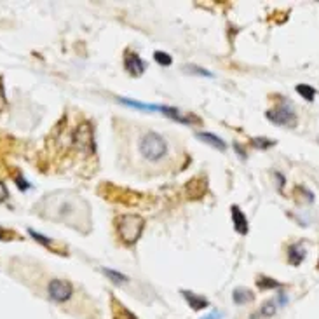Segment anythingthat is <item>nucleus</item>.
<instances>
[{
    "instance_id": "nucleus-1",
    "label": "nucleus",
    "mask_w": 319,
    "mask_h": 319,
    "mask_svg": "<svg viewBox=\"0 0 319 319\" xmlns=\"http://www.w3.org/2000/svg\"><path fill=\"white\" fill-rule=\"evenodd\" d=\"M115 228L119 239L126 246H131L141 237L145 228V218L140 214H120L115 218Z\"/></svg>"
},
{
    "instance_id": "nucleus-2",
    "label": "nucleus",
    "mask_w": 319,
    "mask_h": 319,
    "mask_svg": "<svg viewBox=\"0 0 319 319\" xmlns=\"http://www.w3.org/2000/svg\"><path fill=\"white\" fill-rule=\"evenodd\" d=\"M138 148H140L141 157L147 159V161H152V162L161 161V159L168 154V143H166L164 138H162L159 133H155V131L145 133L143 136H141Z\"/></svg>"
},
{
    "instance_id": "nucleus-3",
    "label": "nucleus",
    "mask_w": 319,
    "mask_h": 319,
    "mask_svg": "<svg viewBox=\"0 0 319 319\" xmlns=\"http://www.w3.org/2000/svg\"><path fill=\"white\" fill-rule=\"evenodd\" d=\"M265 117L276 126L288 127V129H293L298 124V117L290 103H281V105H276L274 108L267 110Z\"/></svg>"
},
{
    "instance_id": "nucleus-4",
    "label": "nucleus",
    "mask_w": 319,
    "mask_h": 319,
    "mask_svg": "<svg viewBox=\"0 0 319 319\" xmlns=\"http://www.w3.org/2000/svg\"><path fill=\"white\" fill-rule=\"evenodd\" d=\"M74 143L77 148H81L86 154H93L95 152V138H93V129L88 122L81 124L79 129L74 133Z\"/></svg>"
},
{
    "instance_id": "nucleus-5",
    "label": "nucleus",
    "mask_w": 319,
    "mask_h": 319,
    "mask_svg": "<svg viewBox=\"0 0 319 319\" xmlns=\"http://www.w3.org/2000/svg\"><path fill=\"white\" fill-rule=\"evenodd\" d=\"M47 293L54 302H67L74 293V288H72V284L68 281L53 279L49 283V286H47Z\"/></svg>"
},
{
    "instance_id": "nucleus-6",
    "label": "nucleus",
    "mask_w": 319,
    "mask_h": 319,
    "mask_svg": "<svg viewBox=\"0 0 319 319\" xmlns=\"http://www.w3.org/2000/svg\"><path fill=\"white\" fill-rule=\"evenodd\" d=\"M124 68H126L127 74L133 75V77H140V75H143L145 70H147V65H145V61L141 60L136 53L126 51V54H124Z\"/></svg>"
},
{
    "instance_id": "nucleus-7",
    "label": "nucleus",
    "mask_w": 319,
    "mask_h": 319,
    "mask_svg": "<svg viewBox=\"0 0 319 319\" xmlns=\"http://www.w3.org/2000/svg\"><path fill=\"white\" fill-rule=\"evenodd\" d=\"M159 112L164 113L166 117L173 120H178L182 124H201V119H197L196 115H187L182 113L178 108H173V106H166V105H159Z\"/></svg>"
},
{
    "instance_id": "nucleus-8",
    "label": "nucleus",
    "mask_w": 319,
    "mask_h": 319,
    "mask_svg": "<svg viewBox=\"0 0 319 319\" xmlns=\"http://www.w3.org/2000/svg\"><path fill=\"white\" fill-rule=\"evenodd\" d=\"M230 213H232V223H234L235 232H237V234H241V235L248 234V220H246V214L241 211V208L232 206Z\"/></svg>"
},
{
    "instance_id": "nucleus-9",
    "label": "nucleus",
    "mask_w": 319,
    "mask_h": 319,
    "mask_svg": "<svg viewBox=\"0 0 319 319\" xmlns=\"http://www.w3.org/2000/svg\"><path fill=\"white\" fill-rule=\"evenodd\" d=\"M74 213H77V206H75L74 203H70V201H61L56 211V218L58 220L67 221V223H72L70 216H75Z\"/></svg>"
},
{
    "instance_id": "nucleus-10",
    "label": "nucleus",
    "mask_w": 319,
    "mask_h": 319,
    "mask_svg": "<svg viewBox=\"0 0 319 319\" xmlns=\"http://www.w3.org/2000/svg\"><path fill=\"white\" fill-rule=\"evenodd\" d=\"M305 255H307V251H305L302 242L291 244L290 248H288V260H290L291 265H300V263L304 262Z\"/></svg>"
},
{
    "instance_id": "nucleus-11",
    "label": "nucleus",
    "mask_w": 319,
    "mask_h": 319,
    "mask_svg": "<svg viewBox=\"0 0 319 319\" xmlns=\"http://www.w3.org/2000/svg\"><path fill=\"white\" fill-rule=\"evenodd\" d=\"M182 295L185 297L187 304H189L196 312H199L208 307V300L204 297H201V295H196V293H192V291H182Z\"/></svg>"
},
{
    "instance_id": "nucleus-12",
    "label": "nucleus",
    "mask_w": 319,
    "mask_h": 319,
    "mask_svg": "<svg viewBox=\"0 0 319 319\" xmlns=\"http://www.w3.org/2000/svg\"><path fill=\"white\" fill-rule=\"evenodd\" d=\"M196 136H197V140L204 141L206 145H210V147H213V148H218V150H225V148H227V145H225V141L221 140V138L214 136V134H211V133H197Z\"/></svg>"
},
{
    "instance_id": "nucleus-13",
    "label": "nucleus",
    "mask_w": 319,
    "mask_h": 319,
    "mask_svg": "<svg viewBox=\"0 0 319 319\" xmlns=\"http://www.w3.org/2000/svg\"><path fill=\"white\" fill-rule=\"evenodd\" d=\"M232 298H234L235 304L242 305V304H248V302H251L253 298H255V295H253L249 290H246V288H235L234 293H232Z\"/></svg>"
},
{
    "instance_id": "nucleus-14",
    "label": "nucleus",
    "mask_w": 319,
    "mask_h": 319,
    "mask_svg": "<svg viewBox=\"0 0 319 319\" xmlns=\"http://www.w3.org/2000/svg\"><path fill=\"white\" fill-rule=\"evenodd\" d=\"M102 270H103V274H105L106 277H110L112 283H115V284H124L129 281V277H127L126 274L119 272V270H113V269H102Z\"/></svg>"
},
{
    "instance_id": "nucleus-15",
    "label": "nucleus",
    "mask_w": 319,
    "mask_h": 319,
    "mask_svg": "<svg viewBox=\"0 0 319 319\" xmlns=\"http://www.w3.org/2000/svg\"><path fill=\"white\" fill-rule=\"evenodd\" d=\"M112 305H113V319H136L124 305L117 304L115 300L112 302Z\"/></svg>"
},
{
    "instance_id": "nucleus-16",
    "label": "nucleus",
    "mask_w": 319,
    "mask_h": 319,
    "mask_svg": "<svg viewBox=\"0 0 319 319\" xmlns=\"http://www.w3.org/2000/svg\"><path fill=\"white\" fill-rule=\"evenodd\" d=\"M297 93L305 100V102H314V96H316V91L312 86H307V84H298L297 86Z\"/></svg>"
},
{
    "instance_id": "nucleus-17",
    "label": "nucleus",
    "mask_w": 319,
    "mask_h": 319,
    "mask_svg": "<svg viewBox=\"0 0 319 319\" xmlns=\"http://www.w3.org/2000/svg\"><path fill=\"white\" fill-rule=\"evenodd\" d=\"M28 232H30V235H32V237H33V239H35V241H39V242H40V244L47 246V248H51V249H53V251H60V249H58V248H56V246H54V244H53V242H54V241H51V239H49V237H46V235L39 234V232H35V230H33V228H30V230H28Z\"/></svg>"
},
{
    "instance_id": "nucleus-18",
    "label": "nucleus",
    "mask_w": 319,
    "mask_h": 319,
    "mask_svg": "<svg viewBox=\"0 0 319 319\" xmlns=\"http://www.w3.org/2000/svg\"><path fill=\"white\" fill-rule=\"evenodd\" d=\"M183 72H185V74H190V75H199V77H213L211 72L204 70V68L197 67V65H185V67H183Z\"/></svg>"
},
{
    "instance_id": "nucleus-19",
    "label": "nucleus",
    "mask_w": 319,
    "mask_h": 319,
    "mask_svg": "<svg viewBox=\"0 0 319 319\" xmlns=\"http://www.w3.org/2000/svg\"><path fill=\"white\" fill-rule=\"evenodd\" d=\"M258 286L262 288V290H274V288H279V283H277L276 279H270V277H265V276H262V277H258Z\"/></svg>"
},
{
    "instance_id": "nucleus-20",
    "label": "nucleus",
    "mask_w": 319,
    "mask_h": 319,
    "mask_svg": "<svg viewBox=\"0 0 319 319\" xmlns=\"http://www.w3.org/2000/svg\"><path fill=\"white\" fill-rule=\"evenodd\" d=\"M154 60L157 61L159 65H164V67H169V65L173 63V58L169 56L168 53H162V51H157V53H154Z\"/></svg>"
},
{
    "instance_id": "nucleus-21",
    "label": "nucleus",
    "mask_w": 319,
    "mask_h": 319,
    "mask_svg": "<svg viewBox=\"0 0 319 319\" xmlns=\"http://www.w3.org/2000/svg\"><path fill=\"white\" fill-rule=\"evenodd\" d=\"M274 312H276V302L274 300L265 302V304L262 305V309H260V314H262L263 318H270V316H274Z\"/></svg>"
},
{
    "instance_id": "nucleus-22",
    "label": "nucleus",
    "mask_w": 319,
    "mask_h": 319,
    "mask_svg": "<svg viewBox=\"0 0 319 319\" xmlns=\"http://www.w3.org/2000/svg\"><path fill=\"white\" fill-rule=\"evenodd\" d=\"M251 145L256 148H270L272 145H276V141L269 140V138H253Z\"/></svg>"
},
{
    "instance_id": "nucleus-23",
    "label": "nucleus",
    "mask_w": 319,
    "mask_h": 319,
    "mask_svg": "<svg viewBox=\"0 0 319 319\" xmlns=\"http://www.w3.org/2000/svg\"><path fill=\"white\" fill-rule=\"evenodd\" d=\"M11 237H16L14 232H11V230H7V228H2V227H0V239H4V241H7V239H11Z\"/></svg>"
},
{
    "instance_id": "nucleus-24",
    "label": "nucleus",
    "mask_w": 319,
    "mask_h": 319,
    "mask_svg": "<svg viewBox=\"0 0 319 319\" xmlns=\"http://www.w3.org/2000/svg\"><path fill=\"white\" fill-rule=\"evenodd\" d=\"M9 197V192H7V189H5V185L4 183H0V203H4L5 199Z\"/></svg>"
},
{
    "instance_id": "nucleus-25",
    "label": "nucleus",
    "mask_w": 319,
    "mask_h": 319,
    "mask_svg": "<svg viewBox=\"0 0 319 319\" xmlns=\"http://www.w3.org/2000/svg\"><path fill=\"white\" fill-rule=\"evenodd\" d=\"M5 106V93H4V86H2V81H0V110Z\"/></svg>"
},
{
    "instance_id": "nucleus-26",
    "label": "nucleus",
    "mask_w": 319,
    "mask_h": 319,
    "mask_svg": "<svg viewBox=\"0 0 319 319\" xmlns=\"http://www.w3.org/2000/svg\"><path fill=\"white\" fill-rule=\"evenodd\" d=\"M16 183H18L19 189H21V190H26V189H28V183H26L25 180L21 178V176H16Z\"/></svg>"
},
{
    "instance_id": "nucleus-27",
    "label": "nucleus",
    "mask_w": 319,
    "mask_h": 319,
    "mask_svg": "<svg viewBox=\"0 0 319 319\" xmlns=\"http://www.w3.org/2000/svg\"><path fill=\"white\" fill-rule=\"evenodd\" d=\"M221 316H220V312H211V314H208V316H204L203 319H220Z\"/></svg>"
},
{
    "instance_id": "nucleus-28",
    "label": "nucleus",
    "mask_w": 319,
    "mask_h": 319,
    "mask_svg": "<svg viewBox=\"0 0 319 319\" xmlns=\"http://www.w3.org/2000/svg\"><path fill=\"white\" fill-rule=\"evenodd\" d=\"M234 148H235V152H237V154H239V155H241V157H242V159H246V152H244V150H242V148H241V147H239V145H237V143H234Z\"/></svg>"
}]
</instances>
